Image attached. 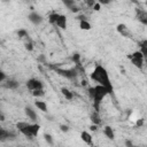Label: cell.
Instances as JSON below:
<instances>
[{"label":"cell","mask_w":147,"mask_h":147,"mask_svg":"<svg viewBox=\"0 0 147 147\" xmlns=\"http://www.w3.org/2000/svg\"><path fill=\"white\" fill-rule=\"evenodd\" d=\"M44 138H45V140H46V142L48 144V145H53L54 144V141H53V138H52V136L51 134H48V133H45L44 134Z\"/></svg>","instance_id":"cell-24"},{"label":"cell","mask_w":147,"mask_h":147,"mask_svg":"<svg viewBox=\"0 0 147 147\" xmlns=\"http://www.w3.org/2000/svg\"><path fill=\"white\" fill-rule=\"evenodd\" d=\"M25 114H26V116L31 119V121H36L37 119V114H36V111L32 109V108H30V107H25Z\"/></svg>","instance_id":"cell-11"},{"label":"cell","mask_w":147,"mask_h":147,"mask_svg":"<svg viewBox=\"0 0 147 147\" xmlns=\"http://www.w3.org/2000/svg\"><path fill=\"white\" fill-rule=\"evenodd\" d=\"M125 146H126V147H133V145H132V142H131L130 140H126V141H125Z\"/></svg>","instance_id":"cell-34"},{"label":"cell","mask_w":147,"mask_h":147,"mask_svg":"<svg viewBox=\"0 0 147 147\" xmlns=\"http://www.w3.org/2000/svg\"><path fill=\"white\" fill-rule=\"evenodd\" d=\"M25 48H26L28 51H32V49H33V44H32V41H31L30 39H28V41L25 42Z\"/></svg>","instance_id":"cell-26"},{"label":"cell","mask_w":147,"mask_h":147,"mask_svg":"<svg viewBox=\"0 0 147 147\" xmlns=\"http://www.w3.org/2000/svg\"><path fill=\"white\" fill-rule=\"evenodd\" d=\"M32 94L33 96H42L45 93H44V90H37V91H33Z\"/></svg>","instance_id":"cell-27"},{"label":"cell","mask_w":147,"mask_h":147,"mask_svg":"<svg viewBox=\"0 0 147 147\" xmlns=\"http://www.w3.org/2000/svg\"><path fill=\"white\" fill-rule=\"evenodd\" d=\"M55 72L59 74L62 77H65L68 79H74L77 76V68L75 69H61V68H54Z\"/></svg>","instance_id":"cell-4"},{"label":"cell","mask_w":147,"mask_h":147,"mask_svg":"<svg viewBox=\"0 0 147 147\" xmlns=\"http://www.w3.org/2000/svg\"><path fill=\"white\" fill-rule=\"evenodd\" d=\"M90 130H91V131H93V132H94V131H96V130H98V125H95V124L91 125V126H90Z\"/></svg>","instance_id":"cell-32"},{"label":"cell","mask_w":147,"mask_h":147,"mask_svg":"<svg viewBox=\"0 0 147 147\" xmlns=\"http://www.w3.org/2000/svg\"><path fill=\"white\" fill-rule=\"evenodd\" d=\"M103 133H105V136H106L107 138H109L110 140H114V139H115V133H114V130H113L111 126H109V125L105 126Z\"/></svg>","instance_id":"cell-9"},{"label":"cell","mask_w":147,"mask_h":147,"mask_svg":"<svg viewBox=\"0 0 147 147\" xmlns=\"http://www.w3.org/2000/svg\"><path fill=\"white\" fill-rule=\"evenodd\" d=\"M70 10H71V11H74V13H77V11H78V10H79V9H78V8H77V7H72V8H71V9H70Z\"/></svg>","instance_id":"cell-35"},{"label":"cell","mask_w":147,"mask_h":147,"mask_svg":"<svg viewBox=\"0 0 147 147\" xmlns=\"http://www.w3.org/2000/svg\"><path fill=\"white\" fill-rule=\"evenodd\" d=\"M61 92H62V94H63V96L67 99V100H71L72 98H74V94H72V92H70L68 88H65V87H62L61 88Z\"/></svg>","instance_id":"cell-16"},{"label":"cell","mask_w":147,"mask_h":147,"mask_svg":"<svg viewBox=\"0 0 147 147\" xmlns=\"http://www.w3.org/2000/svg\"><path fill=\"white\" fill-rule=\"evenodd\" d=\"M6 87H8V88H11V90H14V88H17V87H18V83H17L16 80L9 79V80L6 83Z\"/></svg>","instance_id":"cell-21"},{"label":"cell","mask_w":147,"mask_h":147,"mask_svg":"<svg viewBox=\"0 0 147 147\" xmlns=\"http://www.w3.org/2000/svg\"><path fill=\"white\" fill-rule=\"evenodd\" d=\"M92 9H94L95 11H99L100 9H101V5H100V2H95V5L93 6V8Z\"/></svg>","instance_id":"cell-29"},{"label":"cell","mask_w":147,"mask_h":147,"mask_svg":"<svg viewBox=\"0 0 147 147\" xmlns=\"http://www.w3.org/2000/svg\"><path fill=\"white\" fill-rule=\"evenodd\" d=\"M79 26L82 30H90L91 29V24L87 21H80L79 22Z\"/></svg>","instance_id":"cell-22"},{"label":"cell","mask_w":147,"mask_h":147,"mask_svg":"<svg viewBox=\"0 0 147 147\" xmlns=\"http://www.w3.org/2000/svg\"><path fill=\"white\" fill-rule=\"evenodd\" d=\"M145 60H146V62H147V57H146V59H145Z\"/></svg>","instance_id":"cell-36"},{"label":"cell","mask_w":147,"mask_h":147,"mask_svg":"<svg viewBox=\"0 0 147 147\" xmlns=\"http://www.w3.org/2000/svg\"><path fill=\"white\" fill-rule=\"evenodd\" d=\"M87 93H88V96H90V99H94V94H95V87H88L87 88Z\"/></svg>","instance_id":"cell-25"},{"label":"cell","mask_w":147,"mask_h":147,"mask_svg":"<svg viewBox=\"0 0 147 147\" xmlns=\"http://www.w3.org/2000/svg\"><path fill=\"white\" fill-rule=\"evenodd\" d=\"M116 30H117L121 34H123V36H127V32H126V25H125V24H118V25L116 26Z\"/></svg>","instance_id":"cell-20"},{"label":"cell","mask_w":147,"mask_h":147,"mask_svg":"<svg viewBox=\"0 0 147 147\" xmlns=\"http://www.w3.org/2000/svg\"><path fill=\"white\" fill-rule=\"evenodd\" d=\"M129 57L131 59L132 64H134V65H136L137 68H139V69H142V67H144V59L132 56V54H131V55H129Z\"/></svg>","instance_id":"cell-7"},{"label":"cell","mask_w":147,"mask_h":147,"mask_svg":"<svg viewBox=\"0 0 147 147\" xmlns=\"http://www.w3.org/2000/svg\"><path fill=\"white\" fill-rule=\"evenodd\" d=\"M63 2H64L65 6L69 7V9H71L72 7H75V1H72V0H71V1H69V0H64Z\"/></svg>","instance_id":"cell-28"},{"label":"cell","mask_w":147,"mask_h":147,"mask_svg":"<svg viewBox=\"0 0 147 147\" xmlns=\"http://www.w3.org/2000/svg\"><path fill=\"white\" fill-rule=\"evenodd\" d=\"M94 87H95V94H94V99H93V106L95 108V111H99L101 101L106 98L107 94L111 93V91L109 88L102 86V85H96Z\"/></svg>","instance_id":"cell-3"},{"label":"cell","mask_w":147,"mask_h":147,"mask_svg":"<svg viewBox=\"0 0 147 147\" xmlns=\"http://www.w3.org/2000/svg\"><path fill=\"white\" fill-rule=\"evenodd\" d=\"M28 18H29V21H30L31 23H33V24H36V25L40 24V23L44 21L42 16H41L40 14H38L37 11H31V13L29 14Z\"/></svg>","instance_id":"cell-6"},{"label":"cell","mask_w":147,"mask_h":147,"mask_svg":"<svg viewBox=\"0 0 147 147\" xmlns=\"http://www.w3.org/2000/svg\"><path fill=\"white\" fill-rule=\"evenodd\" d=\"M133 147H138V146H133Z\"/></svg>","instance_id":"cell-37"},{"label":"cell","mask_w":147,"mask_h":147,"mask_svg":"<svg viewBox=\"0 0 147 147\" xmlns=\"http://www.w3.org/2000/svg\"><path fill=\"white\" fill-rule=\"evenodd\" d=\"M80 138H82V140H83L84 142H86L87 145H92V144H93L92 136H91L88 132H86V131H83V132L80 133Z\"/></svg>","instance_id":"cell-10"},{"label":"cell","mask_w":147,"mask_h":147,"mask_svg":"<svg viewBox=\"0 0 147 147\" xmlns=\"http://www.w3.org/2000/svg\"><path fill=\"white\" fill-rule=\"evenodd\" d=\"M60 129L62 132H68V130H69V127L67 125H60Z\"/></svg>","instance_id":"cell-30"},{"label":"cell","mask_w":147,"mask_h":147,"mask_svg":"<svg viewBox=\"0 0 147 147\" xmlns=\"http://www.w3.org/2000/svg\"><path fill=\"white\" fill-rule=\"evenodd\" d=\"M34 105H36V107H37L39 110H41V111H46V110H47V105H46V102H44V101L37 100V101L34 102Z\"/></svg>","instance_id":"cell-17"},{"label":"cell","mask_w":147,"mask_h":147,"mask_svg":"<svg viewBox=\"0 0 147 147\" xmlns=\"http://www.w3.org/2000/svg\"><path fill=\"white\" fill-rule=\"evenodd\" d=\"M71 60H72V61H74V63L76 64V68H78V67H80V65H82V64H80V55H79L78 53L72 54Z\"/></svg>","instance_id":"cell-18"},{"label":"cell","mask_w":147,"mask_h":147,"mask_svg":"<svg viewBox=\"0 0 147 147\" xmlns=\"http://www.w3.org/2000/svg\"><path fill=\"white\" fill-rule=\"evenodd\" d=\"M91 121H92V123L95 124V125H99V124L101 123V119H100V116H99V111L92 113V115H91Z\"/></svg>","instance_id":"cell-14"},{"label":"cell","mask_w":147,"mask_h":147,"mask_svg":"<svg viewBox=\"0 0 147 147\" xmlns=\"http://www.w3.org/2000/svg\"><path fill=\"white\" fill-rule=\"evenodd\" d=\"M9 137H14V134L10 133V132H8V131H6L5 129H1L0 130V138H1V140H5L6 138H9Z\"/></svg>","instance_id":"cell-19"},{"label":"cell","mask_w":147,"mask_h":147,"mask_svg":"<svg viewBox=\"0 0 147 147\" xmlns=\"http://www.w3.org/2000/svg\"><path fill=\"white\" fill-rule=\"evenodd\" d=\"M146 5H147V2H146Z\"/></svg>","instance_id":"cell-38"},{"label":"cell","mask_w":147,"mask_h":147,"mask_svg":"<svg viewBox=\"0 0 147 147\" xmlns=\"http://www.w3.org/2000/svg\"><path fill=\"white\" fill-rule=\"evenodd\" d=\"M139 46H140V52L142 53L144 57L146 59L147 57V40H142L139 42Z\"/></svg>","instance_id":"cell-15"},{"label":"cell","mask_w":147,"mask_h":147,"mask_svg":"<svg viewBox=\"0 0 147 147\" xmlns=\"http://www.w3.org/2000/svg\"><path fill=\"white\" fill-rule=\"evenodd\" d=\"M56 25L59 26V28H61V29H67V17L64 16V15H60V17H59V20H57V23H56Z\"/></svg>","instance_id":"cell-12"},{"label":"cell","mask_w":147,"mask_h":147,"mask_svg":"<svg viewBox=\"0 0 147 147\" xmlns=\"http://www.w3.org/2000/svg\"><path fill=\"white\" fill-rule=\"evenodd\" d=\"M59 17H60V14H57V13L53 11V13H51V14L48 15V22H49L51 24H56V23H57Z\"/></svg>","instance_id":"cell-13"},{"label":"cell","mask_w":147,"mask_h":147,"mask_svg":"<svg viewBox=\"0 0 147 147\" xmlns=\"http://www.w3.org/2000/svg\"><path fill=\"white\" fill-rule=\"evenodd\" d=\"M6 79V75L5 72H0V82H3Z\"/></svg>","instance_id":"cell-31"},{"label":"cell","mask_w":147,"mask_h":147,"mask_svg":"<svg viewBox=\"0 0 147 147\" xmlns=\"http://www.w3.org/2000/svg\"><path fill=\"white\" fill-rule=\"evenodd\" d=\"M142 124H144V119L142 118H140V119L137 121V126H141Z\"/></svg>","instance_id":"cell-33"},{"label":"cell","mask_w":147,"mask_h":147,"mask_svg":"<svg viewBox=\"0 0 147 147\" xmlns=\"http://www.w3.org/2000/svg\"><path fill=\"white\" fill-rule=\"evenodd\" d=\"M16 127L18 129V131L24 134L26 138L32 139L33 137H36L39 132L40 125L39 124H30L28 122H18L16 124Z\"/></svg>","instance_id":"cell-2"},{"label":"cell","mask_w":147,"mask_h":147,"mask_svg":"<svg viewBox=\"0 0 147 147\" xmlns=\"http://www.w3.org/2000/svg\"><path fill=\"white\" fill-rule=\"evenodd\" d=\"M26 86H28V88L30 90V91H37V90H42V87H44V85H42V83L39 80V79H36V78H31V79H29L28 82H26Z\"/></svg>","instance_id":"cell-5"},{"label":"cell","mask_w":147,"mask_h":147,"mask_svg":"<svg viewBox=\"0 0 147 147\" xmlns=\"http://www.w3.org/2000/svg\"><path fill=\"white\" fill-rule=\"evenodd\" d=\"M17 34H18V37H20V38H28V37H29L28 31H26V30H24V29L18 30V31H17Z\"/></svg>","instance_id":"cell-23"},{"label":"cell","mask_w":147,"mask_h":147,"mask_svg":"<svg viewBox=\"0 0 147 147\" xmlns=\"http://www.w3.org/2000/svg\"><path fill=\"white\" fill-rule=\"evenodd\" d=\"M137 18H138L139 22H141L142 24L147 25V11H145V10H138Z\"/></svg>","instance_id":"cell-8"},{"label":"cell","mask_w":147,"mask_h":147,"mask_svg":"<svg viewBox=\"0 0 147 147\" xmlns=\"http://www.w3.org/2000/svg\"><path fill=\"white\" fill-rule=\"evenodd\" d=\"M91 79L96 82L98 85H102L107 88H109L111 92H113V85L110 83V79H109V75H108V71L106 70V68H103L102 65L100 64H96L94 70L92 71L91 74Z\"/></svg>","instance_id":"cell-1"}]
</instances>
